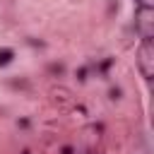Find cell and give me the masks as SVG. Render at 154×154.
Wrapping results in <instances>:
<instances>
[{
	"label": "cell",
	"mask_w": 154,
	"mask_h": 154,
	"mask_svg": "<svg viewBox=\"0 0 154 154\" xmlns=\"http://www.w3.org/2000/svg\"><path fill=\"white\" fill-rule=\"evenodd\" d=\"M135 24H137V31L142 34V41H147V38L154 36V10H152V5L137 7Z\"/></svg>",
	"instance_id": "obj_1"
},
{
	"label": "cell",
	"mask_w": 154,
	"mask_h": 154,
	"mask_svg": "<svg viewBox=\"0 0 154 154\" xmlns=\"http://www.w3.org/2000/svg\"><path fill=\"white\" fill-rule=\"evenodd\" d=\"M137 65H140V70H142V75L147 79L154 77V46H152V38L142 41V46L137 51Z\"/></svg>",
	"instance_id": "obj_2"
},
{
	"label": "cell",
	"mask_w": 154,
	"mask_h": 154,
	"mask_svg": "<svg viewBox=\"0 0 154 154\" xmlns=\"http://www.w3.org/2000/svg\"><path fill=\"white\" fill-rule=\"evenodd\" d=\"M12 55H14L12 48H2V51H0V65H7V63L12 60Z\"/></svg>",
	"instance_id": "obj_3"
},
{
	"label": "cell",
	"mask_w": 154,
	"mask_h": 154,
	"mask_svg": "<svg viewBox=\"0 0 154 154\" xmlns=\"http://www.w3.org/2000/svg\"><path fill=\"white\" fill-rule=\"evenodd\" d=\"M63 154H72V147H63Z\"/></svg>",
	"instance_id": "obj_4"
},
{
	"label": "cell",
	"mask_w": 154,
	"mask_h": 154,
	"mask_svg": "<svg viewBox=\"0 0 154 154\" xmlns=\"http://www.w3.org/2000/svg\"><path fill=\"white\" fill-rule=\"evenodd\" d=\"M22 154H31V152H22Z\"/></svg>",
	"instance_id": "obj_5"
}]
</instances>
